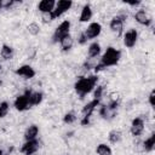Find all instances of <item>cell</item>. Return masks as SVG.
I'll return each mask as SVG.
<instances>
[{"label": "cell", "instance_id": "obj_1", "mask_svg": "<svg viewBox=\"0 0 155 155\" xmlns=\"http://www.w3.org/2000/svg\"><path fill=\"white\" fill-rule=\"evenodd\" d=\"M98 80H99L98 75H94V74L80 76L74 84V90H75L76 94L80 98H84L87 94L92 93L93 90L96 88V86L98 85Z\"/></svg>", "mask_w": 155, "mask_h": 155}, {"label": "cell", "instance_id": "obj_2", "mask_svg": "<svg viewBox=\"0 0 155 155\" xmlns=\"http://www.w3.org/2000/svg\"><path fill=\"white\" fill-rule=\"evenodd\" d=\"M120 58H121V51L114 46H109L104 50V52H102L99 62L96 65V70L115 67L120 62Z\"/></svg>", "mask_w": 155, "mask_h": 155}, {"label": "cell", "instance_id": "obj_3", "mask_svg": "<svg viewBox=\"0 0 155 155\" xmlns=\"http://www.w3.org/2000/svg\"><path fill=\"white\" fill-rule=\"evenodd\" d=\"M70 29H71V22L69 19H63L53 31V35H52L53 42H59L65 36L70 35Z\"/></svg>", "mask_w": 155, "mask_h": 155}, {"label": "cell", "instance_id": "obj_4", "mask_svg": "<svg viewBox=\"0 0 155 155\" xmlns=\"http://www.w3.org/2000/svg\"><path fill=\"white\" fill-rule=\"evenodd\" d=\"M126 18H127V15L126 13H119L116 16H114L110 22H109V28L110 30L116 34V35H120L124 33V25H125V22H126Z\"/></svg>", "mask_w": 155, "mask_h": 155}, {"label": "cell", "instance_id": "obj_5", "mask_svg": "<svg viewBox=\"0 0 155 155\" xmlns=\"http://www.w3.org/2000/svg\"><path fill=\"white\" fill-rule=\"evenodd\" d=\"M102 30H103V27L99 22H90L87 27L82 30V33L85 34L88 41H94L102 34Z\"/></svg>", "mask_w": 155, "mask_h": 155}, {"label": "cell", "instance_id": "obj_6", "mask_svg": "<svg viewBox=\"0 0 155 155\" xmlns=\"http://www.w3.org/2000/svg\"><path fill=\"white\" fill-rule=\"evenodd\" d=\"M139 39V33L136 28H130L122 33V42L124 46L127 48H133Z\"/></svg>", "mask_w": 155, "mask_h": 155}, {"label": "cell", "instance_id": "obj_7", "mask_svg": "<svg viewBox=\"0 0 155 155\" xmlns=\"http://www.w3.org/2000/svg\"><path fill=\"white\" fill-rule=\"evenodd\" d=\"M73 1L70 0H59V1H56V6H54V10L53 12L51 13V17L52 19H57L59 17H62L63 15H65L71 7H73Z\"/></svg>", "mask_w": 155, "mask_h": 155}, {"label": "cell", "instance_id": "obj_8", "mask_svg": "<svg viewBox=\"0 0 155 155\" xmlns=\"http://www.w3.org/2000/svg\"><path fill=\"white\" fill-rule=\"evenodd\" d=\"M145 131V120L142 116H136L130 126V132L133 137H139Z\"/></svg>", "mask_w": 155, "mask_h": 155}, {"label": "cell", "instance_id": "obj_9", "mask_svg": "<svg viewBox=\"0 0 155 155\" xmlns=\"http://www.w3.org/2000/svg\"><path fill=\"white\" fill-rule=\"evenodd\" d=\"M13 107H15V109L18 110V111H25V110H28L29 108H31V107H30V102H29L28 90H27L24 93L17 96V97L15 98V101H13Z\"/></svg>", "mask_w": 155, "mask_h": 155}, {"label": "cell", "instance_id": "obj_10", "mask_svg": "<svg viewBox=\"0 0 155 155\" xmlns=\"http://www.w3.org/2000/svg\"><path fill=\"white\" fill-rule=\"evenodd\" d=\"M134 21L143 27H150L153 23L151 16L148 13V11H145L143 8H139L134 12Z\"/></svg>", "mask_w": 155, "mask_h": 155}, {"label": "cell", "instance_id": "obj_11", "mask_svg": "<svg viewBox=\"0 0 155 155\" xmlns=\"http://www.w3.org/2000/svg\"><path fill=\"white\" fill-rule=\"evenodd\" d=\"M15 73H16V75H18V76H21L23 79H27V80L33 79L35 76V74H36L35 69L31 65H29V64H22V65H19L16 69Z\"/></svg>", "mask_w": 155, "mask_h": 155}, {"label": "cell", "instance_id": "obj_12", "mask_svg": "<svg viewBox=\"0 0 155 155\" xmlns=\"http://www.w3.org/2000/svg\"><path fill=\"white\" fill-rule=\"evenodd\" d=\"M39 140L34 139V140H25L23 143V145L21 147V153L23 155H34L38 150H39Z\"/></svg>", "mask_w": 155, "mask_h": 155}, {"label": "cell", "instance_id": "obj_13", "mask_svg": "<svg viewBox=\"0 0 155 155\" xmlns=\"http://www.w3.org/2000/svg\"><path fill=\"white\" fill-rule=\"evenodd\" d=\"M102 54V46L98 41H91L87 47V59L96 61Z\"/></svg>", "mask_w": 155, "mask_h": 155}, {"label": "cell", "instance_id": "obj_14", "mask_svg": "<svg viewBox=\"0 0 155 155\" xmlns=\"http://www.w3.org/2000/svg\"><path fill=\"white\" fill-rule=\"evenodd\" d=\"M56 1L54 0H41L38 2V11L45 16V15H51L54 10Z\"/></svg>", "mask_w": 155, "mask_h": 155}, {"label": "cell", "instance_id": "obj_15", "mask_svg": "<svg viewBox=\"0 0 155 155\" xmlns=\"http://www.w3.org/2000/svg\"><path fill=\"white\" fill-rule=\"evenodd\" d=\"M93 17V8L90 4H85L81 10H80V15H79V22L80 23H88Z\"/></svg>", "mask_w": 155, "mask_h": 155}, {"label": "cell", "instance_id": "obj_16", "mask_svg": "<svg viewBox=\"0 0 155 155\" xmlns=\"http://www.w3.org/2000/svg\"><path fill=\"white\" fill-rule=\"evenodd\" d=\"M28 94H29V102H30V107H36L39 105L42 99H44V94L40 91H33V90H28Z\"/></svg>", "mask_w": 155, "mask_h": 155}, {"label": "cell", "instance_id": "obj_17", "mask_svg": "<svg viewBox=\"0 0 155 155\" xmlns=\"http://www.w3.org/2000/svg\"><path fill=\"white\" fill-rule=\"evenodd\" d=\"M39 137V126L38 125H29L24 132L25 140H34Z\"/></svg>", "mask_w": 155, "mask_h": 155}, {"label": "cell", "instance_id": "obj_18", "mask_svg": "<svg viewBox=\"0 0 155 155\" xmlns=\"http://www.w3.org/2000/svg\"><path fill=\"white\" fill-rule=\"evenodd\" d=\"M142 145H143V150H144V151L151 153V151L154 150V148H155V134L151 133L150 136H148V137L143 140Z\"/></svg>", "mask_w": 155, "mask_h": 155}, {"label": "cell", "instance_id": "obj_19", "mask_svg": "<svg viewBox=\"0 0 155 155\" xmlns=\"http://www.w3.org/2000/svg\"><path fill=\"white\" fill-rule=\"evenodd\" d=\"M0 56H1L4 59H6V61L12 59L13 56H15V50H13V47L10 46V45H6V44L2 45L1 48H0Z\"/></svg>", "mask_w": 155, "mask_h": 155}, {"label": "cell", "instance_id": "obj_20", "mask_svg": "<svg viewBox=\"0 0 155 155\" xmlns=\"http://www.w3.org/2000/svg\"><path fill=\"white\" fill-rule=\"evenodd\" d=\"M58 44H59V46L63 51H70L74 46V39L71 38V35H68L64 39H62Z\"/></svg>", "mask_w": 155, "mask_h": 155}, {"label": "cell", "instance_id": "obj_21", "mask_svg": "<svg viewBox=\"0 0 155 155\" xmlns=\"http://www.w3.org/2000/svg\"><path fill=\"white\" fill-rule=\"evenodd\" d=\"M96 153L97 155H111L113 150L108 143H99L96 148Z\"/></svg>", "mask_w": 155, "mask_h": 155}, {"label": "cell", "instance_id": "obj_22", "mask_svg": "<svg viewBox=\"0 0 155 155\" xmlns=\"http://www.w3.org/2000/svg\"><path fill=\"white\" fill-rule=\"evenodd\" d=\"M121 139H122V133L120 130H113L108 134V140L111 144H117Z\"/></svg>", "mask_w": 155, "mask_h": 155}, {"label": "cell", "instance_id": "obj_23", "mask_svg": "<svg viewBox=\"0 0 155 155\" xmlns=\"http://www.w3.org/2000/svg\"><path fill=\"white\" fill-rule=\"evenodd\" d=\"M8 110H10V103L6 101L0 102V119L5 117L8 114Z\"/></svg>", "mask_w": 155, "mask_h": 155}, {"label": "cell", "instance_id": "obj_24", "mask_svg": "<svg viewBox=\"0 0 155 155\" xmlns=\"http://www.w3.org/2000/svg\"><path fill=\"white\" fill-rule=\"evenodd\" d=\"M28 31H29V34H31V35L39 34V33H40V24H39L38 22H31V23H29V25H28Z\"/></svg>", "mask_w": 155, "mask_h": 155}, {"label": "cell", "instance_id": "obj_25", "mask_svg": "<svg viewBox=\"0 0 155 155\" xmlns=\"http://www.w3.org/2000/svg\"><path fill=\"white\" fill-rule=\"evenodd\" d=\"M63 121L65 122V124H73V122H75L76 121V115H75V113H73V111H68L64 116H63Z\"/></svg>", "mask_w": 155, "mask_h": 155}, {"label": "cell", "instance_id": "obj_26", "mask_svg": "<svg viewBox=\"0 0 155 155\" xmlns=\"http://www.w3.org/2000/svg\"><path fill=\"white\" fill-rule=\"evenodd\" d=\"M154 98H155V92H154V90H151V92L149 93V96H148V101H149V105L151 107V108H154V105H155V102H154Z\"/></svg>", "mask_w": 155, "mask_h": 155}, {"label": "cell", "instance_id": "obj_27", "mask_svg": "<svg viewBox=\"0 0 155 155\" xmlns=\"http://www.w3.org/2000/svg\"><path fill=\"white\" fill-rule=\"evenodd\" d=\"M126 4H128L131 6H138V5H140V1H127Z\"/></svg>", "mask_w": 155, "mask_h": 155}, {"label": "cell", "instance_id": "obj_28", "mask_svg": "<svg viewBox=\"0 0 155 155\" xmlns=\"http://www.w3.org/2000/svg\"><path fill=\"white\" fill-rule=\"evenodd\" d=\"M0 155H4V151H2L1 149H0Z\"/></svg>", "mask_w": 155, "mask_h": 155}, {"label": "cell", "instance_id": "obj_29", "mask_svg": "<svg viewBox=\"0 0 155 155\" xmlns=\"http://www.w3.org/2000/svg\"><path fill=\"white\" fill-rule=\"evenodd\" d=\"M0 69H1V64H0Z\"/></svg>", "mask_w": 155, "mask_h": 155}]
</instances>
